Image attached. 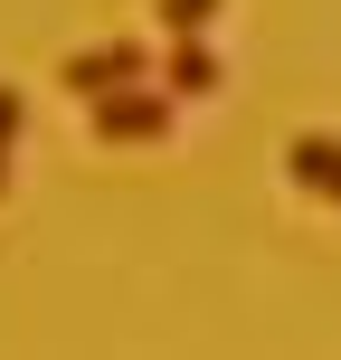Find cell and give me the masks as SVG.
Masks as SVG:
<instances>
[{
    "mask_svg": "<svg viewBox=\"0 0 341 360\" xmlns=\"http://www.w3.org/2000/svg\"><path fill=\"white\" fill-rule=\"evenodd\" d=\"M86 124H95V143H162V133L180 124V95L162 86H114V95H95L86 105Z\"/></svg>",
    "mask_w": 341,
    "mask_h": 360,
    "instance_id": "1",
    "label": "cell"
},
{
    "mask_svg": "<svg viewBox=\"0 0 341 360\" xmlns=\"http://www.w3.org/2000/svg\"><path fill=\"white\" fill-rule=\"evenodd\" d=\"M143 67H162V57L133 48V38H105V48L67 57V67H57V86H67L76 105H95V95H114V86H143Z\"/></svg>",
    "mask_w": 341,
    "mask_h": 360,
    "instance_id": "2",
    "label": "cell"
},
{
    "mask_svg": "<svg viewBox=\"0 0 341 360\" xmlns=\"http://www.w3.org/2000/svg\"><path fill=\"white\" fill-rule=\"evenodd\" d=\"M162 86L180 95V105L218 95V48H209V29H171V48H162Z\"/></svg>",
    "mask_w": 341,
    "mask_h": 360,
    "instance_id": "3",
    "label": "cell"
},
{
    "mask_svg": "<svg viewBox=\"0 0 341 360\" xmlns=\"http://www.w3.org/2000/svg\"><path fill=\"white\" fill-rule=\"evenodd\" d=\"M285 180L341 209V143H332V133H294V143H285Z\"/></svg>",
    "mask_w": 341,
    "mask_h": 360,
    "instance_id": "4",
    "label": "cell"
},
{
    "mask_svg": "<svg viewBox=\"0 0 341 360\" xmlns=\"http://www.w3.org/2000/svg\"><path fill=\"white\" fill-rule=\"evenodd\" d=\"M19 86H0V199H10V152H19Z\"/></svg>",
    "mask_w": 341,
    "mask_h": 360,
    "instance_id": "5",
    "label": "cell"
},
{
    "mask_svg": "<svg viewBox=\"0 0 341 360\" xmlns=\"http://www.w3.org/2000/svg\"><path fill=\"white\" fill-rule=\"evenodd\" d=\"M228 0H162V29H209Z\"/></svg>",
    "mask_w": 341,
    "mask_h": 360,
    "instance_id": "6",
    "label": "cell"
}]
</instances>
